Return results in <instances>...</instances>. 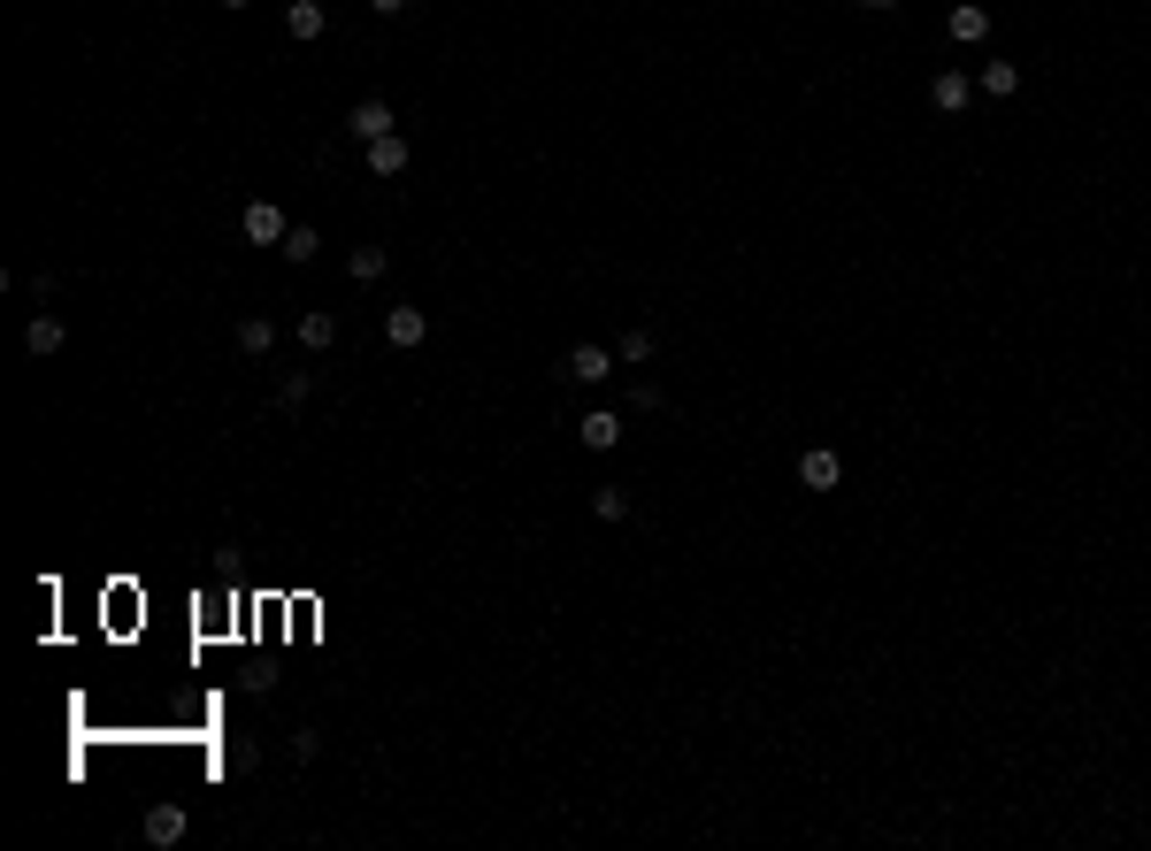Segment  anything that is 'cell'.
Returning <instances> with one entry per match:
<instances>
[{"instance_id": "obj_1", "label": "cell", "mask_w": 1151, "mask_h": 851, "mask_svg": "<svg viewBox=\"0 0 1151 851\" xmlns=\"http://www.w3.org/2000/svg\"><path fill=\"white\" fill-rule=\"evenodd\" d=\"M285 230H292V223H285L277 200H246V215H238V238H246V246H285Z\"/></svg>"}, {"instance_id": "obj_2", "label": "cell", "mask_w": 1151, "mask_h": 851, "mask_svg": "<svg viewBox=\"0 0 1151 851\" xmlns=\"http://www.w3.org/2000/svg\"><path fill=\"white\" fill-rule=\"evenodd\" d=\"M345 123H353V139H361V147H376V139H392V131H399L392 100H353V116H345Z\"/></svg>"}, {"instance_id": "obj_3", "label": "cell", "mask_w": 1151, "mask_h": 851, "mask_svg": "<svg viewBox=\"0 0 1151 851\" xmlns=\"http://www.w3.org/2000/svg\"><path fill=\"white\" fill-rule=\"evenodd\" d=\"M615 360H622V353H607V345H568L561 376H576V384H607V376H615Z\"/></svg>"}, {"instance_id": "obj_4", "label": "cell", "mask_w": 1151, "mask_h": 851, "mask_svg": "<svg viewBox=\"0 0 1151 851\" xmlns=\"http://www.w3.org/2000/svg\"><path fill=\"white\" fill-rule=\"evenodd\" d=\"M799 484H807V492H836V484H844V461H836L829 445L799 453Z\"/></svg>"}, {"instance_id": "obj_5", "label": "cell", "mask_w": 1151, "mask_h": 851, "mask_svg": "<svg viewBox=\"0 0 1151 851\" xmlns=\"http://www.w3.org/2000/svg\"><path fill=\"white\" fill-rule=\"evenodd\" d=\"M62 345H70V323H62V315H39V323L23 331V353H31V360H54Z\"/></svg>"}, {"instance_id": "obj_6", "label": "cell", "mask_w": 1151, "mask_h": 851, "mask_svg": "<svg viewBox=\"0 0 1151 851\" xmlns=\"http://www.w3.org/2000/svg\"><path fill=\"white\" fill-rule=\"evenodd\" d=\"M576 445H584V453H615V445H622V414H584V422H576Z\"/></svg>"}, {"instance_id": "obj_7", "label": "cell", "mask_w": 1151, "mask_h": 851, "mask_svg": "<svg viewBox=\"0 0 1151 851\" xmlns=\"http://www.w3.org/2000/svg\"><path fill=\"white\" fill-rule=\"evenodd\" d=\"M945 31H952L960 46H983V39H990V8H976V0H960V8L945 15Z\"/></svg>"}, {"instance_id": "obj_8", "label": "cell", "mask_w": 1151, "mask_h": 851, "mask_svg": "<svg viewBox=\"0 0 1151 851\" xmlns=\"http://www.w3.org/2000/svg\"><path fill=\"white\" fill-rule=\"evenodd\" d=\"M147 844L154 851L184 844V806H147Z\"/></svg>"}, {"instance_id": "obj_9", "label": "cell", "mask_w": 1151, "mask_h": 851, "mask_svg": "<svg viewBox=\"0 0 1151 851\" xmlns=\"http://www.w3.org/2000/svg\"><path fill=\"white\" fill-rule=\"evenodd\" d=\"M384 338L392 345H423L430 338V315H423V308H392V315H384Z\"/></svg>"}, {"instance_id": "obj_10", "label": "cell", "mask_w": 1151, "mask_h": 851, "mask_svg": "<svg viewBox=\"0 0 1151 851\" xmlns=\"http://www.w3.org/2000/svg\"><path fill=\"white\" fill-rule=\"evenodd\" d=\"M323 0H285V31H292V39H323Z\"/></svg>"}, {"instance_id": "obj_11", "label": "cell", "mask_w": 1151, "mask_h": 851, "mask_svg": "<svg viewBox=\"0 0 1151 851\" xmlns=\"http://www.w3.org/2000/svg\"><path fill=\"white\" fill-rule=\"evenodd\" d=\"M929 100H937L945 116H960V108H968V69H937V85H929Z\"/></svg>"}, {"instance_id": "obj_12", "label": "cell", "mask_w": 1151, "mask_h": 851, "mask_svg": "<svg viewBox=\"0 0 1151 851\" xmlns=\"http://www.w3.org/2000/svg\"><path fill=\"white\" fill-rule=\"evenodd\" d=\"M384 269H392V254H384V246H353V254H345V277H353V284H376Z\"/></svg>"}, {"instance_id": "obj_13", "label": "cell", "mask_w": 1151, "mask_h": 851, "mask_svg": "<svg viewBox=\"0 0 1151 851\" xmlns=\"http://www.w3.org/2000/svg\"><path fill=\"white\" fill-rule=\"evenodd\" d=\"M369 170H376V176H399V170H407V139H399V131H392V139H376V147H369Z\"/></svg>"}, {"instance_id": "obj_14", "label": "cell", "mask_w": 1151, "mask_h": 851, "mask_svg": "<svg viewBox=\"0 0 1151 851\" xmlns=\"http://www.w3.org/2000/svg\"><path fill=\"white\" fill-rule=\"evenodd\" d=\"M269 345H277V323H262V315H246V323H238V353H254V360H262Z\"/></svg>"}, {"instance_id": "obj_15", "label": "cell", "mask_w": 1151, "mask_h": 851, "mask_svg": "<svg viewBox=\"0 0 1151 851\" xmlns=\"http://www.w3.org/2000/svg\"><path fill=\"white\" fill-rule=\"evenodd\" d=\"M285 254H292V261H316V254H323L316 223H292V230H285Z\"/></svg>"}, {"instance_id": "obj_16", "label": "cell", "mask_w": 1151, "mask_h": 851, "mask_svg": "<svg viewBox=\"0 0 1151 851\" xmlns=\"http://www.w3.org/2000/svg\"><path fill=\"white\" fill-rule=\"evenodd\" d=\"M983 93H998V100L1021 93V69H1013V62H983Z\"/></svg>"}, {"instance_id": "obj_17", "label": "cell", "mask_w": 1151, "mask_h": 851, "mask_svg": "<svg viewBox=\"0 0 1151 851\" xmlns=\"http://www.w3.org/2000/svg\"><path fill=\"white\" fill-rule=\"evenodd\" d=\"M330 338H338V323H330V315H300V345H308V353H323Z\"/></svg>"}, {"instance_id": "obj_18", "label": "cell", "mask_w": 1151, "mask_h": 851, "mask_svg": "<svg viewBox=\"0 0 1151 851\" xmlns=\"http://www.w3.org/2000/svg\"><path fill=\"white\" fill-rule=\"evenodd\" d=\"M592 514H599V521H622V514H630V492H615V484L592 492Z\"/></svg>"}, {"instance_id": "obj_19", "label": "cell", "mask_w": 1151, "mask_h": 851, "mask_svg": "<svg viewBox=\"0 0 1151 851\" xmlns=\"http://www.w3.org/2000/svg\"><path fill=\"white\" fill-rule=\"evenodd\" d=\"M615 353H622V360H653V338H646V331H622Z\"/></svg>"}, {"instance_id": "obj_20", "label": "cell", "mask_w": 1151, "mask_h": 851, "mask_svg": "<svg viewBox=\"0 0 1151 851\" xmlns=\"http://www.w3.org/2000/svg\"><path fill=\"white\" fill-rule=\"evenodd\" d=\"M369 8H376V15H399V8H415V0H369Z\"/></svg>"}, {"instance_id": "obj_21", "label": "cell", "mask_w": 1151, "mask_h": 851, "mask_svg": "<svg viewBox=\"0 0 1151 851\" xmlns=\"http://www.w3.org/2000/svg\"><path fill=\"white\" fill-rule=\"evenodd\" d=\"M860 8H898V0H860Z\"/></svg>"}, {"instance_id": "obj_22", "label": "cell", "mask_w": 1151, "mask_h": 851, "mask_svg": "<svg viewBox=\"0 0 1151 851\" xmlns=\"http://www.w3.org/2000/svg\"><path fill=\"white\" fill-rule=\"evenodd\" d=\"M223 8H246V0H223Z\"/></svg>"}]
</instances>
